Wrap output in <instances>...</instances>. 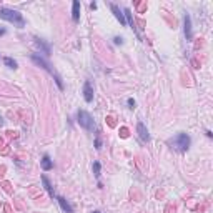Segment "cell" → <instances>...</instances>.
I'll use <instances>...</instances> for the list:
<instances>
[{
  "mask_svg": "<svg viewBox=\"0 0 213 213\" xmlns=\"http://www.w3.org/2000/svg\"><path fill=\"white\" fill-rule=\"evenodd\" d=\"M93 175H95L97 178L100 176V163L98 162H93Z\"/></svg>",
  "mask_w": 213,
  "mask_h": 213,
  "instance_id": "2e32d148",
  "label": "cell"
},
{
  "mask_svg": "<svg viewBox=\"0 0 213 213\" xmlns=\"http://www.w3.org/2000/svg\"><path fill=\"white\" fill-rule=\"evenodd\" d=\"M112 10H113V13H115V17H117V20L120 22L122 25H125V15L120 12V9H118L117 5H113L112 4Z\"/></svg>",
  "mask_w": 213,
  "mask_h": 213,
  "instance_id": "7c38bea8",
  "label": "cell"
},
{
  "mask_svg": "<svg viewBox=\"0 0 213 213\" xmlns=\"http://www.w3.org/2000/svg\"><path fill=\"white\" fill-rule=\"evenodd\" d=\"M137 132H138V137L142 138L143 142H150V133H148L146 127L143 125V122H138L137 123Z\"/></svg>",
  "mask_w": 213,
  "mask_h": 213,
  "instance_id": "5b68a950",
  "label": "cell"
},
{
  "mask_svg": "<svg viewBox=\"0 0 213 213\" xmlns=\"http://www.w3.org/2000/svg\"><path fill=\"white\" fill-rule=\"evenodd\" d=\"M57 200H59V203H60V206H62V210L65 213H73V208L70 206V203H68L63 196H57Z\"/></svg>",
  "mask_w": 213,
  "mask_h": 213,
  "instance_id": "9c48e42d",
  "label": "cell"
},
{
  "mask_svg": "<svg viewBox=\"0 0 213 213\" xmlns=\"http://www.w3.org/2000/svg\"><path fill=\"white\" fill-rule=\"evenodd\" d=\"M128 105H130V108H135V100H132V98H130V100H128Z\"/></svg>",
  "mask_w": 213,
  "mask_h": 213,
  "instance_id": "d6986e66",
  "label": "cell"
},
{
  "mask_svg": "<svg viewBox=\"0 0 213 213\" xmlns=\"http://www.w3.org/2000/svg\"><path fill=\"white\" fill-rule=\"evenodd\" d=\"M32 60H34V62L37 63V65H40L42 68H45V70L48 72V73H50L52 77H53L55 83L59 85V88H60V90H63V83H62V78H60V75L57 73V72H55V68L52 67V65H50L48 62H47V60L43 59V57H38L37 53H34V55H32Z\"/></svg>",
  "mask_w": 213,
  "mask_h": 213,
  "instance_id": "7a4b0ae2",
  "label": "cell"
},
{
  "mask_svg": "<svg viewBox=\"0 0 213 213\" xmlns=\"http://www.w3.org/2000/svg\"><path fill=\"white\" fill-rule=\"evenodd\" d=\"M123 13H125V17H127V20H128L130 27L133 29V18H132V12H130V9H125L123 10Z\"/></svg>",
  "mask_w": 213,
  "mask_h": 213,
  "instance_id": "9a60e30c",
  "label": "cell"
},
{
  "mask_svg": "<svg viewBox=\"0 0 213 213\" xmlns=\"http://www.w3.org/2000/svg\"><path fill=\"white\" fill-rule=\"evenodd\" d=\"M5 65H7V67H10V68H17V62H15V60L13 59H10V57H5Z\"/></svg>",
  "mask_w": 213,
  "mask_h": 213,
  "instance_id": "5bb4252c",
  "label": "cell"
},
{
  "mask_svg": "<svg viewBox=\"0 0 213 213\" xmlns=\"http://www.w3.org/2000/svg\"><path fill=\"white\" fill-rule=\"evenodd\" d=\"M35 43H37V47L42 50L43 55H50V45H47L43 40H40V38H35Z\"/></svg>",
  "mask_w": 213,
  "mask_h": 213,
  "instance_id": "30bf717a",
  "label": "cell"
},
{
  "mask_svg": "<svg viewBox=\"0 0 213 213\" xmlns=\"http://www.w3.org/2000/svg\"><path fill=\"white\" fill-rule=\"evenodd\" d=\"M171 145V148H175V150H178V152H187L188 150V146H190V137H188L187 133H178L173 140H170L168 142Z\"/></svg>",
  "mask_w": 213,
  "mask_h": 213,
  "instance_id": "277c9868",
  "label": "cell"
},
{
  "mask_svg": "<svg viewBox=\"0 0 213 213\" xmlns=\"http://www.w3.org/2000/svg\"><path fill=\"white\" fill-rule=\"evenodd\" d=\"M0 18L10 22V23H13V25H17V27H20V29L25 25V20H23V17H22V13L17 12V10H12V9H0Z\"/></svg>",
  "mask_w": 213,
  "mask_h": 213,
  "instance_id": "6da1fadb",
  "label": "cell"
},
{
  "mask_svg": "<svg viewBox=\"0 0 213 213\" xmlns=\"http://www.w3.org/2000/svg\"><path fill=\"white\" fill-rule=\"evenodd\" d=\"M185 37L187 40H192L193 34H192V20H190V15H185Z\"/></svg>",
  "mask_w": 213,
  "mask_h": 213,
  "instance_id": "52a82bcc",
  "label": "cell"
},
{
  "mask_svg": "<svg viewBox=\"0 0 213 213\" xmlns=\"http://www.w3.org/2000/svg\"><path fill=\"white\" fill-rule=\"evenodd\" d=\"M93 213H98V212H93Z\"/></svg>",
  "mask_w": 213,
  "mask_h": 213,
  "instance_id": "603a6c76",
  "label": "cell"
},
{
  "mask_svg": "<svg viewBox=\"0 0 213 213\" xmlns=\"http://www.w3.org/2000/svg\"><path fill=\"white\" fill-rule=\"evenodd\" d=\"M4 34H5V30H4V29H0V35H4Z\"/></svg>",
  "mask_w": 213,
  "mask_h": 213,
  "instance_id": "44dd1931",
  "label": "cell"
},
{
  "mask_svg": "<svg viewBox=\"0 0 213 213\" xmlns=\"http://www.w3.org/2000/svg\"><path fill=\"white\" fill-rule=\"evenodd\" d=\"M113 40H115V43H117V45H118V43H120V45H122V43H123V40H122V37H115V38H113Z\"/></svg>",
  "mask_w": 213,
  "mask_h": 213,
  "instance_id": "e0dca14e",
  "label": "cell"
},
{
  "mask_svg": "<svg viewBox=\"0 0 213 213\" xmlns=\"http://www.w3.org/2000/svg\"><path fill=\"white\" fill-rule=\"evenodd\" d=\"M77 118H78V125L82 127V128H85L87 132H93V130H95V120H93V117L88 112L78 110Z\"/></svg>",
  "mask_w": 213,
  "mask_h": 213,
  "instance_id": "3957f363",
  "label": "cell"
},
{
  "mask_svg": "<svg viewBox=\"0 0 213 213\" xmlns=\"http://www.w3.org/2000/svg\"><path fill=\"white\" fill-rule=\"evenodd\" d=\"M122 137H123V138L128 137V130H127V128H122Z\"/></svg>",
  "mask_w": 213,
  "mask_h": 213,
  "instance_id": "ac0fdd59",
  "label": "cell"
},
{
  "mask_svg": "<svg viewBox=\"0 0 213 213\" xmlns=\"http://www.w3.org/2000/svg\"><path fill=\"white\" fill-rule=\"evenodd\" d=\"M5 212H7V213H10V208H9V206H5Z\"/></svg>",
  "mask_w": 213,
  "mask_h": 213,
  "instance_id": "7402d4cb",
  "label": "cell"
},
{
  "mask_svg": "<svg viewBox=\"0 0 213 213\" xmlns=\"http://www.w3.org/2000/svg\"><path fill=\"white\" fill-rule=\"evenodd\" d=\"M42 168L45 171H48V170H52L53 168V162L50 160V157L48 155H43V158H42Z\"/></svg>",
  "mask_w": 213,
  "mask_h": 213,
  "instance_id": "8fae6325",
  "label": "cell"
},
{
  "mask_svg": "<svg viewBox=\"0 0 213 213\" xmlns=\"http://www.w3.org/2000/svg\"><path fill=\"white\" fill-rule=\"evenodd\" d=\"M42 182H43V187H45V190L48 192V195L53 198V196H55V192H53V188H52V183L48 182V178H47V175H42Z\"/></svg>",
  "mask_w": 213,
  "mask_h": 213,
  "instance_id": "4fadbf2b",
  "label": "cell"
},
{
  "mask_svg": "<svg viewBox=\"0 0 213 213\" xmlns=\"http://www.w3.org/2000/svg\"><path fill=\"white\" fill-rule=\"evenodd\" d=\"M83 97H85V102H93V88H92V83L90 82H85L83 85Z\"/></svg>",
  "mask_w": 213,
  "mask_h": 213,
  "instance_id": "8992f818",
  "label": "cell"
},
{
  "mask_svg": "<svg viewBox=\"0 0 213 213\" xmlns=\"http://www.w3.org/2000/svg\"><path fill=\"white\" fill-rule=\"evenodd\" d=\"M72 18H73V22L80 20V2L78 0H75L73 5H72Z\"/></svg>",
  "mask_w": 213,
  "mask_h": 213,
  "instance_id": "ba28073f",
  "label": "cell"
},
{
  "mask_svg": "<svg viewBox=\"0 0 213 213\" xmlns=\"http://www.w3.org/2000/svg\"><path fill=\"white\" fill-rule=\"evenodd\" d=\"M107 120H108L110 127H115V122H113V118H112V117H108V118H107Z\"/></svg>",
  "mask_w": 213,
  "mask_h": 213,
  "instance_id": "ffe728a7",
  "label": "cell"
}]
</instances>
